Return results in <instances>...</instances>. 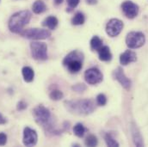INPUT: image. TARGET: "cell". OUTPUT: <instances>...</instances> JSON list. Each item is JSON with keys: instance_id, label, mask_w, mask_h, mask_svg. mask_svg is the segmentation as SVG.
Masks as SVG:
<instances>
[{"instance_id": "obj_1", "label": "cell", "mask_w": 148, "mask_h": 147, "mask_svg": "<svg viewBox=\"0 0 148 147\" xmlns=\"http://www.w3.org/2000/svg\"><path fill=\"white\" fill-rule=\"evenodd\" d=\"M31 13L29 10H22L15 13L9 20V29L16 34H20L23 31V28L29 23Z\"/></svg>"}, {"instance_id": "obj_2", "label": "cell", "mask_w": 148, "mask_h": 147, "mask_svg": "<svg viewBox=\"0 0 148 147\" xmlns=\"http://www.w3.org/2000/svg\"><path fill=\"white\" fill-rule=\"evenodd\" d=\"M66 104L69 110L77 114H89L92 113L95 109V105L91 100L66 102Z\"/></svg>"}, {"instance_id": "obj_3", "label": "cell", "mask_w": 148, "mask_h": 147, "mask_svg": "<svg viewBox=\"0 0 148 147\" xmlns=\"http://www.w3.org/2000/svg\"><path fill=\"white\" fill-rule=\"evenodd\" d=\"M33 116L37 123L46 129L49 130L52 126L50 124L51 121V113L48 109L45 108L42 105H39L33 110Z\"/></svg>"}, {"instance_id": "obj_4", "label": "cell", "mask_w": 148, "mask_h": 147, "mask_svg": "<svg viewBox=\"0 0 148 147\" xmlns=\"http://www.w3.org/2000/svg\"><path fill=\"white\" fill-rule=\"evenodd\" d=\"M32 57L36 60H46L47 59V46L44 42L32 41L30 43Z\"/></svg>"}, {"instance_id": "obj_5", "label": "cell", "mask_w": 148, "mask_h": 147, "mask_svg": "<svg viewBox=\"0 0 148 147\" xmlns=\"http://www.w3.org/2000/svg\"><path fill=\"white\" fill-rule=\"evenodd\" d=\"M146 38L141 32H130L126 37V44L131 49H136L145 44Z\"/></svg>"}, {"instance_id": "obj_6", "label": "cell", "mask_w": 148, "mask_h": 147, "mask_svg": "<svg viewBox=\"0 0 148 147\" xmlns=\"http://www.w3.org/2000/svg\"><path fill=\"white\" fill-rule=\"evenodd\" d=\"M22 36L30 40H45L51 36V32L47 29H28L20 33Z\"/></svg>"}, {"instance_id": "obj_7", "label": "cell", "mask_w": 148, "mask_h": 147, "mask_svg": "<svg viewBox=\"0 0 148 147\" xmlns=\"http://www.w3.org/2000/svg\"><path fill=\"white\" fill-rule=\"evenodd\" d=\"M123 23L116 18L111 19L106 25V32L110 37L117 36L123 29Z\"/></svg>"}, {"instance_id": "obj_8", "label": "cell", "mask_w": 148, "mask_h": 147, "mask_svg": "<svg viewBox=\"0 0 148 147\" xmlns=\"http://www.w3.org/2000/svg\"><path fill=\"white\" fill-rule=\"evenodd\" d=\"M84 78L90 84H97L103 81V74L97 68H90L84 73Z\"/></svg>"}, {"instance_id": "obj_9", "label": "cell", "mask_w": 148, "mask_h": 147, "mask_svg": "<svg viewBox=\"0 0 148 147\" xmlns=\"http://www.w3.org/2000/svg\"><path fill=\"white\" fill-rule=\"evenodd\" d=\"M121 9L124 15L130 19H133L137 16L139 13V6L133 3L132 1H125L121 4Z\"/></svg>"}, {"instance_id": "obj_10", "label": "cell", "mask_w": 148, "mask_h": 147, "mask_svg": "<svg viewBox=\"0 0 148 147\" xmlns=\"http://www.w3.org/2000/svg\"><path fill=\"white\" fill-rule=\"evenodd\" d=\"M38 139L36 130L30 128V127H25L23 130V145L26 146H36Z\"/></svg>"}, {"instance_id": "obj_11", "label": "cell", "mask_w": 148, "mask_h": 147, "mask_svg": "<svg viewBox=\"0 0 148 147\" xmlns=\"http://www.w3.org/2000/svg\"><path fill=\"white\" fill-rule=\"evenodd\" d=\"M114 78L123 86L124 89L129 90L131 88V85H132L131 80L125 75L123 70L121 68H120V67L117 68L114 72Z\"/></svg>"}, {"instance_id": "obj_12", "label": "cell", "mask_w": 148, "mask_h": 147, "mask_svg": "<svg viewBox=\"0 0 148 147\" xmlns=\"http://www.w3.org/2000/svg\"><path fill=\"white\" fill-rule=\"evenodd\" d=\"M136 53L131 50H127L120 56V62L122 66H127L130 63L136 61Z\"/></svg>"}, {"instance_id": "obj_13", "label": "cell", "mask_w": 148, "mask_h": 147, "mask_svg": "<svg viewBox=\"0 0 148 147\" xmlns=\"http://www.w3.org/2000/svg\"><path fill=\"white\" fill-rule=\"evenodd\" d=\"M131 132H132V136H133V139H134V144L137 146H143V140H142L141 134H140L138 127L134 124H132Z\"/></svg>"}, {"instance_id": "obj_14", "label": "cell", "mask_w": 148, "mask_h": 147, "mask_svg": "<svg viewBox=\"0 0 148 147\" xmlns=\"http://www.w3.org/2000/svg\"><path fill=\"white\" fill-rule=\"evenodd\" d=\"M98 55H99V59L102 61H110L112 59V54L110 53V50L109 46H103L100 47L98 50Z\"/></svg>"}, {"instance_id": "obj_15", "label": "cell", "mask_w": 148, "mask_h": 147, "mask_svg": "<svg viewBox=\"0 0 148 147\" xmlns=\"http://www.w3.org/2000/svg\"><path fill=\"white\" fill-rule=\"evenodd\" d=\"M83 60H80V59H74L72 60L70 62H68L66 66H67L68 70L70 72L72 73H76V72H78L81 69H82V66H83Z\"/></svg>"}, {"instance_id": "obj_16", "label": "cell", "mask_w": 148, "mask_h": 147, "mask_svg": "<svg viewBox=\"0 0 148 147\" xmlns=\"http://www.w3.org/2000/svg\"><path fill=\"white\" fill-rule=\"evenodd\" d=\"M74 59H80V60H83L84 59V55L81 52L79 51H73L71 52L69 54H67L66 56V58L64 59L63 60V64L64 66H66L68 62L74 60Z\"/></svg>"}, {"instance_id": "obj_17", "label": "cell", "mask_w": 148, "mask_h": 147, "mask_svg": "<svg viewBox=\"0 0 148 147\" xmlns=\"http://www.w3.org/2000/svg\"><path fill=\"white\" fill-rule=\"evenodd\" d=\"M22 73H23V77L25 82L27 83H30L34 80L35 77V72L34 70L29 67V66H24L22 70Z\"/></svg>"}, {"instance_id": "obj_18", "label": "cell", "mask_w": 148, "mask_h": 147, "mask_svg": "<svg viewBox=\"0 0 148 147\" xmlns=\"http://www.w3.org/2000/svg\"><path fill=\"white\" fill-rule=\"evenodd\" d=\"M58 19L53 16H50L48 17H47L43 22H42V25L44 27H47L49 29H54L57 25H58Z\"/></svg>"}, {"instance_id": "obj_19", "label": "cell", "mask_w": 148, "mask_h": 147, "mask_svg": "<svg viewBox=\"0 0 148 147\" xmlns=\"http://www.w3.org/2000/svg\"><path fill=\"white\" fill-rule=\"evenodd\" d=\"M32 9H33L34 13H36V14H41V13H43L47 10V6H46L45 3L43 1L36 0L34 3V4H33Z\"/></svg>"}, {"instance_id": "obj_20", "label": "cell", "mask_w": 148, "mask_h": 147, "mask_svg": "<svg viewBox=\"0 0 148 147\" xmlns=\"http://www.w3.org/2000/svg\"><path fill=\"white\" fill-rule=\"evenodd\" d=\"M103 46V41L98 36L92 37L90 40V48L92 50H98L100 47Z\"/></svg>"}, {"instance_id": "obj_21", "label": "cell", "mask_w": 148, "mask_h": 147, "mask_svg": "<svg viewBox=\"0 0 148 147\" xmlns=\"http://www.w3.org/2000/svg\"><path fill=\"white\" fill-rule=\"evenodd\" d=\"M84 21H85L84 16L81 12H77L75 14L73 18L72 19V23L73 25H82V24H84Z\"/></svg>"}, {"instance_id": "obj_22", "label": "cell", "mask_w": 148, "mask_h": 147, "mask_svg": "<svg viewBox=\"0 0 148 147\" xmlns=\"http://www.w3.org/2000/svg\"><path fill=\"white\" fill-rule=\"evenodd\" d=\"M73 132L74 134H75L76 136L81 138V137H83V136L84 135V133H85V128H84V126L81 123H77V124H76V125L74 126Z\"/></svg>"}, {"instance_id": "obj_23", "label": "cell", "mask_w": 148, "mask_h": 147, "mask_svg": "<svg viewBox=\"0 0 148 147\" xmlns=\"http://www.w3.org/2000/svg\"><path fill=\"white\" fill-rule=\"evenodd\" d=\"M49 96H50V98H51L52 100L59 101V100H60V99L63 98L64 95H63V93H62L60 90H52V91L50 92Z\"/></svg>"}, {"instance_id": "obj_24", "label": "cell", "mask_w": 148, "mask_h": 147, "mask_svg": "<svg viewBox=\"0 0 148 147\" xmlns=\"http://www.w3.org/2000/svg\"><path fill=\"white\" fill-rule=\"evenodd\" d=\"M105 142H106V144H107V146H110V147H117L119 146V144H118V142L111 136V134H109V133H107L106 135H105Z\"/></svg>"}, {"instance_id": "obj_25", "label": "cell", "mask_w": 148, "mask_h": 147, "mask_svg": "<svg viewBox=\"0 0 148 147\" xmlns=\"http://www.w3.org/2000/svg\"><path fill=\"white\" fill-rule=\"evenodd\" d=\"M97 143H98L97 139V137L94 136V135H90V136H88V137L86 138V139H85V145H86L87 146H96L97 145Z\"/></svg>"}, {"instance_id": "obj_26", "label": "cell", "mask_w": 148, "mask_h": 147, "mask_svg": "<svg viewBox=\"0 0 148 147\" xmlns=\"http://www.w3.org/2000/svg\"><path fill=\"white\" fill-rule=\"evenodd\" d=\"M97 103L100 106H104L107 103V97L103 94H99L97 97Z\"/></svg>"}, {"instance_id": "obj_27", "label": "cell", "mask_w": 148, "mask_h": 147, "mask_svg": "<svg viewBox=\"0 0 148 147\" xmlns=\"http://www.w3.org/2000/svg\"><path fill=\"white\" fill-rule=\"evenodd\" d=\"M85 89H86V87H85V85L83 84V83H77V84H76L75 86L73 87V90H74L77 91V92H82V91H84Z\"/></svg>"}, {"instance_id": "obj_28", "label": "cell", "mask_w": 148, "mask_h": 147, "mask_svg": "<svg viewBox=\"0 0 148 147\" xmlns=\"http://www.w3.org/2000/svg\"><path fill=\"white\" fill-rule=\"evenodd\" d=\"M16 109H17V110H19V111L24 110V109H27V104H26L23 101H20V102L17 103Z\"/></svg>"}, {"instance_id": "obj_29", "label": "cell", "mask_w": 148, "mask_h": 147, "mask_svg": "<svg viewBox=\"0 0 148 147\" xmlns=\"http://www.w3.org/2000/svg\"><path fill=\"white\" fill-rule=\"evenodd\" d=\"M7 143V136L3 133H0V146H4Z\"/></svg>"}, {"instance_id": "obj_30", "label": "cell", "mask_w": 148, "mask_h": 147, "mask_svg": "<svg viewBox=\"0 0 148 147\" xmlns=\"http://www.w3.org/2000/svg\"><path fill=\"white\" fill-rule=\"evenodd\" d=\"M66 1L70 8H75L79 3L80 0H66Z\"/></svg>"}, {"instance_id": "obj_31", "label": "cell", "mask_w": 148, "mask_h": 147, "mask_svg": "<svg viewBox=\"0 0 148 147\" xmlns=\"http://www.w3.org/2000/svg\"><path fill=\"white\" fill-rule=\"evenodd\" d=\"M6 123V119L0 113V125H4Z\"/></svg>"}, {"instance_id": "obj_32", "label": "cell", "mask_w": 148, "mask_h": 147, "mask_svg": "<svg viewBox=\"0 0 148 147\" xmlns=\"http://www.w3.org/2000/svg\"><path fill=\"white\" fill-rule=\"evenodd\" d=\"M86 2L89 4H96L97 3V0H86Z\"/></svg>"}, {"instance_id": "obj_33", "label": "cell", "mask_w": 148, "mask_h": 147, "mask_svg": "<svg viewBox=\"0 0 148 147\" xmlns=\"http://www.w3.org/2000/svg\"><path fill=\"white\" fill-rule=\"evenodd\" d=\"M54 2H55L56 4H60L63 2V0H54Z\"/></svg>"}]
</instances>
